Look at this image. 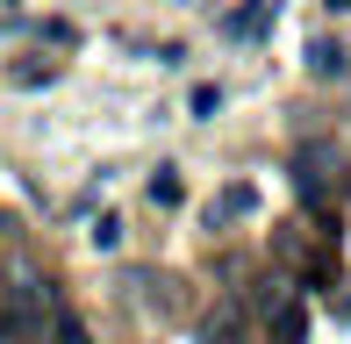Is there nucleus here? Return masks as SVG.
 <instances>
[{
  "instance_id": "obj_1",
  "label": "nucleus",
  "mask_w": 351,
  "mask_h": 344,
  "mask_svg": "<svg viewBox=\"0 0 351 344\" xmlns=\"http://www.w3.org/2000/svg\"><path fill=\"white\" fill-rule=\"evenodd\" d=\"M337 186H344V151L323 144V136H308V144L294 151V194L323 201V194H337Z\"/></svg>"
},
{
  "instance_id": "obj_2",
  "label": "nucleus",
  "mask_w": 351,
  "mask_h": 344,
  "mask_svg": "<svg viewBox=\"0 0 351 344\" xmlns=\"http://www.w3.org/2000/svg\"><path fill=\"white\" fill-rule=\"evenodd\" d=\"M273 14H280V0H244V8L222 14V36L251 43V36H265V29H273Z\"/></svg>"
},
{
  "instance_id": "obj_3",
  "label": "nucleus",
  "mask_w": 351,
  "mask_h": 344,
  "mask_svg": "<svg viewBox=\"0 0 351 344\" xmlns=\"http://www.w3.org/2000/svg\"><path fill=\"white\" fill-rule=\"evenodd\" d=\"M251 208H258V186H251V180H230V186H222V201L208 208V230L237 223V215H251Z\"/></svg>"
},
{
  "instance_id": "obj_4",
  "label": "nucleus",
  "mask_w": 351,
  "mask_h": 344,
  "mask_svg": "<svg viewBox=\"0 0 351 344\" xmlns=\"http://www.w3.org/2000/svg\"><path fill=\"white\" fill-rule=\"evenodd\" d=\"M308 72H315V79H344V72H351L344 43H337V36H315V43H308Z\"/></svg>"
},
{
  "instance_id": "obj_5",
  "label": "nucleus",
  "mask_w": 351,
  "mask_h": 344,
  "mask_svg": "<svg viewBox=\"0 0 351 344\" xmlns=\"http://www.w3.org/2000/svg\"><path fill=\"white\" fill-rule=\"evenodd\" d=\"M186 201V180L180 172H151V208H180Z\"/></svg>"
},
{
  "instance_id": "obj_6",
  "label": "nucleus",
  "mask_w": 351,
  "mask_h": 344,
  "mask_svg": "<svg viewBox=\"0 0 351 344\" xmlns=\"http://www.w3.org/2000/svg\"><path fill=\"white\" fill-rule=\"evenodd\" d=\"M8 79H14V86H51V79H58V65H51V58H43V65L29 58V65H14Z\"/></svg>"
},
{
  "instance_id": "obj_7",
  "label": "nucleus",
  "mask_w": 351,
  "mask_h": 344,
  "mask_svg": "<svg viewBox=\"0 0 351 344\" xmlns=\"http://www.w3.org/2000/svg\"><path fill=\"white\" fill-rule=\"evenodd\" d=\"M86 237H93V251H115V244H122V223H115V215H101Z\"/></svg>"
},
{
  "instance_id": "obj_8",
  "label": "nucleus",
  "mask_w": 351,
  "mask_h": 344,
  "mask_svg": "<svg viewBox=\"0 0 351 344\" xmlns=\"http://www.w3.org/2000/svg\"><path fill=\"white\" fill-rule=\"evenodd\" d=\"M186 108H194L201 122H215V108H222V86H194V101H186Z\"/></svg>"
},
{
  "instance_id": "obj_9",
  "label": "nucleus",
  "mask_w": 351,
  "mask_h": 344,
  "mask_svg": "<svg viewBox=\"0 0 351 344\" xmlns=\"http://www.w3.org/2000/svg\"><path fill=\"white\" fill-rule=\"evenodd\" d=\"M273 330H280V337H301V330H308V316H301V308H280Z\"/></svg>"
},
{
  "instance_id": "obj_10",
  "label": "nucleus",
  "mask_w": 351,
  "mask_h": 344,
  "mask_svg": "<svg viewBox=\"0 0 351 344\" xmlns=\"http://www.w3.org/2000/svg\"><path fill=\"white\" fill-rule=\"evenodd\" d=\"M337 323H344V330H351V294H337Z\"/></svg>"
},
{
  "instance_id": "obj_11",
  "label": "nucleus",
  "mask_w": 351,
  "mask_h": 344,
  "mask_svg": "<svg viewBox=\"0 0 351 344\" xmlns=\"http://www.w3.org/2000/svg\"><path fill=\"white\" fill-rule=\"evenodd\" d=\"M323 8H330V14H351V0H323Z\"/></svg>"
},
{
  "instance_id": "obj_12",
  "label": "nucleus",
  "mask_w": 351,
  "mask_h": 344,
  "mask_svg": "<svg viewBox=\"0 0 351 344\" xmlns=\"http://www.w3.org/2000/svg\"><path fill=\"white\" fill-rule=\"evenodd\" d=\"M0 230H8V215H0Z\"/></svg>"
}]
</instances>
